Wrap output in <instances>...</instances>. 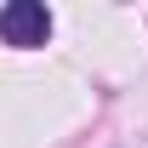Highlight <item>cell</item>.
Listing matches in <instances>:
<instances>
[{
    "instance_id": "obj_1",
    "label": "cell",
    "mask_w": 148,
    "mask_h": 148,
    "mask_svg": "<svg viewBox=\"0 0 148 148\" xmlns=\"http://www.w3.org/2000/svg\"><path fill=\"white\" fill-rule=\"evenodd\" d=\"M51 34V12L40 0H6L0 6V40L6 46H46Z\"/></svg>"
}]
</instances>
